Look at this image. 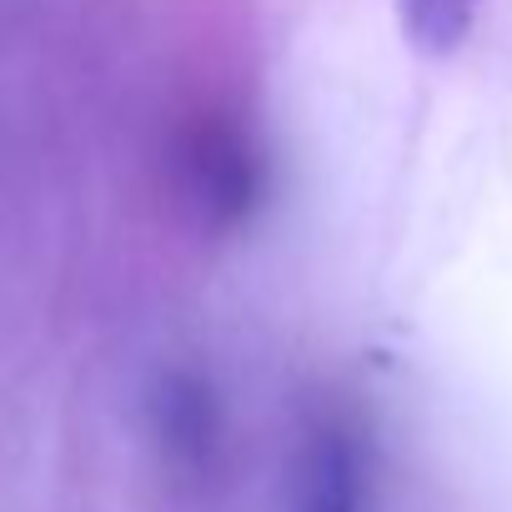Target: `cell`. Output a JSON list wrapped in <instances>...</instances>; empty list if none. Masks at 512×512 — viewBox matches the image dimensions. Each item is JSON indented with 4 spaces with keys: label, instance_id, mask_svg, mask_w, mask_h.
Segmentation results:
<instances>
[{
    "label": "cell",
    "instance_id": "6da1fadb",
    "mask_svg": "<svg viewBox=\"0 0 512 512\" xmlns=\"http://www.w3.org/2000/svg\"><path fill=\"white\" fill-rule=\"evenodd\" d=\"M186 171H191L196 201L216 221L246 216V206L256 196V156H251V146H246L241 131H231V126H201L191 136V146H186Z\"/></svg>",
    "mask_w": 512,
    "mask_h": 512
},
{
    "label": "cell",
    "instance_id": "7a4b0ae2",
    "mask_svg": "<svg viewBox=\"0 0 512 512\" xmlns=\"http://www.w3.org/2000/svg\"><path fill=\"white\" fill-rule=\"evenodd\" d=\"M297 497L302 512H362V462L342 427H317L307 437Z\"/></svg>",
    "mask_w": 512,
    "mask_h": 512
},
{
    "label": "cell",
    "instance_id": "277c9868",
    "mask_svg": "<svg viewBox=\"0 0 512 512\" xmlns=\"http://www.w3.org/2000/svg\"><path fill=\"white\" fill-rule=\"evenodd\" d=\"M477 6L482 0H397V16L422 56H452L472 36Z\"/></svg>",
    "mask_w": 512,
    "mask_h": 512
},
{
    "label": "cell",
    "instance_id": "3957f363",
    "mask_svg": "<svg viewBox=\"0 0 512 512\" xmlns=\"http://www.w3.org/2000/svg\"><path fill=\"white\" fill-rule=\"evenodd\" d=\"M156 432H161V447L176 467L186 472H206L211 462V447H216V412H211V397L196 377H166L161 392H156Z\"/></svg>",
    "mask_w": 512,
    "mask_h": 512
}]
</instances>
